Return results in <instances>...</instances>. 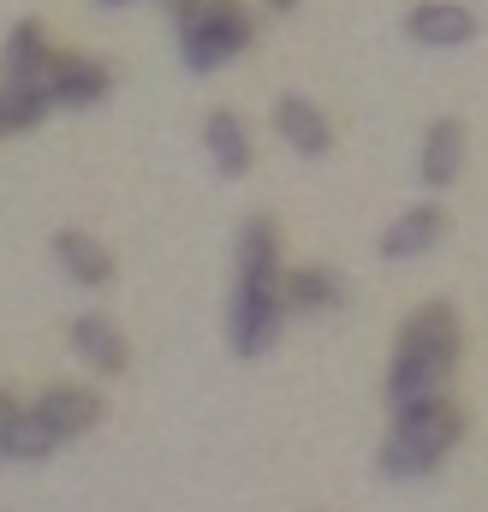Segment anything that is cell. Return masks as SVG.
Masks as SVG:
<instances>
[{"instance_id":"obj_1","label":"cell","mask_w":488,"mask_h":512,"mask_svg":"<svg viewBox=\"0 0 488 512\" xmlns=\"http://www.w3.org/2000/svg\"><path fill=\"white\" fill-rule=\"evenodd\" d=\"M286 256H280V227L274 215H250L239 227V280H233V304H227V346L239 358L274 352L280 328H286Z\"/></svg>"},{"instance_id":"obj_7","label":"cell","mask_w":488,"mask_h":512,"mask_svg":"<svg viewBox=\"0 0 488 512\" xmlns=\"http://www.w3.org/2000/svg\"><path fill=\"white\" fill-rule=\"evenodd\" d=\"M405 36L417 48H465V42H477V12L459 0H417L405 12Z\"/></svg>"},{"instance_id":"obj_15","label":"cell","mask_w":488,"mask_h":512,"mask_svg":"<svg viewBox=\"0 0 488 512\" xmlns=\"http://www.w3.org/2000/svg\"><path fill=\"white\" fill-rule=\"evenodd\" d=\"M346 274L340 268H322V262H304V268H286V310L292 316H334L346 304Z\"/></svg>"},{"instance_id":"obj_2","label":"cell","mask_w":488,"mask_h":512,"mask_svg":"<svg viewBox=\"0 0 488 512\" xmlns=\"http://www.w3.org/2000/svg\"><path fill=\"white\" fill-rule=\"evenodd\" d=\"M459 352H465L459 310H453L447 298L417 304V310L399 322V334H393V358H387V411H417V405L447 399V382H453Z\"/></svg>"},{"instance_id":"obj_6","label":"cell","mask_w":488,"mask_h":512,"mask_svg":"<svg viewBox=\"0 0 488 512\" xmlns=\"http://www.w3.org/2000/svg\"><path fill=\"white\" fill-rule=\"evenodd\" d=\"M66 346H72V358H78L84 370H96V376H125V370H131V346H125V334L114 328V316H102V310L72 316V322H66Z\"/></svg>"},{"instance_id":"obj_14","label":"cell","mask_w":488,"mask_h":512,"mask_svg":"<svg viewBox=\"0 0 488 512\" xmlns=\"http://www.w3.org/2000/svg\"><path fill=\"white\" fill-rule=\"evenodd\" d=\"M203 149H209V167H215L221 179H244L250 161H256L250 126H244L233 108H209V120H203Z\"/></svg>"},{"instance_id":"obj_12","label":"cell","mask_w":488,"mask_h":512,"mask_svg":"<svg viewBox=\"0 0 488 512\" xmlns=\"http://www.w3.org/2000/svg\"><path fill=\"white\" fill-rule=\"evenodd\" d=\"M465 173V120H435V126L423 131V149H417V179H423V191L435 197V191H447L453 179Z\"/></svg>"},{"instance_id":"obj_10","label":"cell","mask_w":488,"mask_h":512,"mask_svg":"<svg viewBox=\"0 0 488 512\" xmlns=\"http://www.w3.org/2000/svg\"><path fill=\"white\" fill-rule=\"evenodd\" d=\"M48 251H54L60 274H66L72 286H84V292H102V286H114V251H108L96 233H84V227H60Z\"/></svg>"},{"instance_id":"obj_4","label":"cell","mask_w":488,"mask_h":512,"mask_svg":"<svg viewBox=\"0 0 488 512\" xmlns=\"http://www.w3.org/2000/svg\"><path fill=\"white\" fill-rule=\"evenodd\" d=\"M459 441H465V411L453 399H435V405H417V411H393V429H387L375 465H381V477L411 483V477H429Z\"/></svg>"},{"instance_id":"obj_9","label":"cell","mask_w":488,"mask_h":512,"mask_svg":"<svg viewBox=\"0 0 488 512\" xmlns=\"http://www.w3.org/2000/svg\"><path fill=\"white\" fill-rule=\"evenodd\" d=\"M441 239H447V209H441L435 197H423V203L399 209V221L381 233V256H387V262H417V256L435 251Z\"/></svg>"},{"instance_id":"obj_3","label":"cell","mask_w":488,"mask_h":512,"mask_svg":"<svg viewBox=\"0 0 488 512\" xmlns=\"http://www.w3.org/2000/svg\"><path fill=\"white\" fill-rule=\"evenodd\" d=\"M96 423H102V393H96V387L90 382H54V387H42V393L24 405V417H18L12 441L0 447V459L36 465V459H48L54 447L84 441Z\"/></svg>"},{"instance_id":"obj_17","label":"cell","mask_w":488,"mask_h":512,"mask_svg":"<svg viewBox=\"0 0 488 512\" xmlns=\"http://www.w3.org/2000/svg\"><path fill=\"white\" fill-rule=\"evenodd\" d=\"M18 417H24V405H18V393H6V387H0V447L12 441V429H18Z\"/></svg>"},{"instance_id":"obj_11","label":"cell","mask_w":488,"mask_h":512,"mask_svg":"<svg viewBox=\"0 0 488 512\" xmlns=\"http://www.w3.org/2000/svg\"><path fill=\"white\" fill-rule=\"evenodd\" d=\"M54 42L36 18H18L6 30V48H0V78L6 84H48V66H54Z\"/></svg>"},{"instance_id":"obj_18","label":"cell","mask_w":488,"mask_h":512,"mask_svg":"<svg viewBox=\"0 0 488 512\" xmlns=\"http://www.w3.org/2000/svg\"><path fill=\"white\" fill-rule=\"evenodd\" d=\"M262 6H268V12H298L304 0H262Z\"/></svg>"},{"instance_id":"obj_16","label":"cell","mask_w":488,"mask_h":512,"mask_svg":"<svg viewBox=\"0 0 488 512\" xmlns=\"http://www.w3.org/2000/svg\"><path fill=\"white\" fill-rule=\"evenodd\" d=\"M48 114H54V96H48V84H6V78H0V137L36 131Z\"/></svg>"},{"instance_id":"obj_8","label":"cell","mask_w":488,"mask_h":512,"mask_svg":"<svg viewBox=\"0 0 488 512\" xmlns=\"http://www.w3.org/2000/svg\"><path fill=\"white\" fill-rule=\"evenodd\" d=\"M108 90H114V72L96 54H54V66H48L54 108H96V102H108Z\"/></svg>"},{"instance_id":"obj_5","label":"cell","mask_w":488,"mask_h":512,"mask_svg":"<svg viewBox=\"0 0 488 512\" xmlns=\"http://www.w3.org/2000/svg\"><path fill=\"white\" fill-rule=\"evenodd\" d=\"M173 30H179L185 72H221L256 42V18H250L244 0H191L173 18Z\"/></svg>"},{"instance_id":"obj_13","label":"cell","mask_w":488,"mask_h":512,"mask_svg":"<svg viewBox=\"0 0 488 512\" xmlns=\"http://www.w3.org/2000/svg\"><path fill=\"white\" fill-rule=\"evenodd\" d=\"M274 131H280V143H286L292 155H304V161H316V155L334 149V126H328V114H322L310 96H280V102H274Z\"/></svg>"},{"instance_id":"obj_19","label":"cell","mask_w":488,"mask_h":512,"mask_svg":"<svg viewBox=\"0 0 488 512\" xmlns=\"http://www.w3.org/2000/svg\"><path fill=\"white\" fill-rule=\"evenodd\" d=\"M96 6H108V12H114V6H131V0H96Z\"/></svg>"}]
</instances>
